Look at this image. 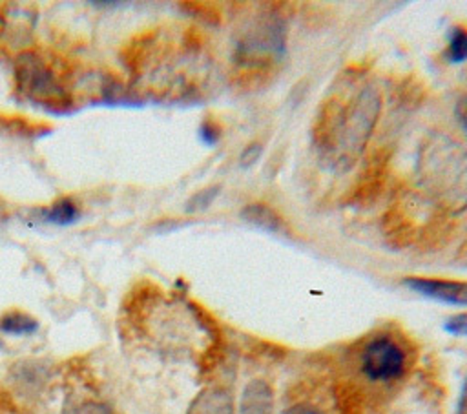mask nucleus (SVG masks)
Instances as JSON below:
<instances>
[{
    "instance_id": "1a4fd4ad",
    "label": "nucleus",
    "mask_w": 467,
    "mask_h": 414,
    "mask_svg": "<svg viewBox=\"0 0 467 414\" xmlns=\"http://www.w3.org/2000/svg\"><path fill=\"white\" fill-rule=\"evenodd\" d=\"M403 285L412 292L456 306H467V283L452 281V279H438V277H420L410 275L403 279Z\"/></svg>"
},
{
    "instance_id": "9b49d317",
    "label": "nucleus",
    "mask_w": 467,
    "mask_h": 414,
    "mask_svg": "<svg viewBox=\"0 0 467 414\" xmlns=\"http://www.w3.org/2000/svg\"><path fill=\"white\" fill-rule=\"evenodd\" d=\"M274 405V390L265 379H250L241 394L237 414H270Z\"/></svg>"
},
{
    "instance_id": "39448f33",
    "label": "nucleus",
    "mask_w": 467,
    "mask_h": 414,
    "mask_svg": "<svg viewBox=\"0 0 467 414\" xmlns=\"http://www.w3.org/2000/svg\"><path fill=\"white\" fill-rule=\"evenodd\" d=\"M359 370L370 383H394L409 370V352L396 336L376 334L359 350Z\"/></svg>"
},
{
    "instance_id": "aec40b11",
    "label": "nucleus",
    "mask_w": 467,
    "mask_h": 414,
    "mask_svg": "<svg viewBox=\"0 0 467 414\" xmlns=\"http://www.w3.org/2000/svg\"><path fill=\"white\" fill-rule=\"evenodd\" d=\"M69 414H111L109 407L104 405L102 401H95V399H88V401H80L77 403Z\"/></svg>"
},
{
    "instance_id": "412c9836",
    "label": "nucleus",
    "mask_w": 467,
    "mask_h": 414,
    "mask_svg": "<svg viewBox=\"0 0 467 414\" xmlns=\"http://www.w3.org/2000/svg\"><path fill=\"white\" fill-rule=\"evenodd\" d=\"M454 115H456V120L460 122L465 137H467V93L460 95L456 98V104H454Z\"/></svg>"
},
{
    "instance_id": "423d86ee",
    "label": "nucleus",
    "mask_w": 467,
    "mask_h": 414,
    "mask_svg": "<svg viewBox=\"0 0 467 414\" xmlns=\"http://www.w3.org/2000/svg\"><path fill=\"white\" fill-rule=\"evenodd\" d=\"M15 82H16V89L24 97L42 106L62 108L67 100V95L62 84L58 82L55 71L35 51L22 53L16 58Z\"/></svg>"
},
{
    "instance_id": "4468645a",
    "label": "nucleus",
    "mask_w": 467,
    "mask_h": 414,
    "mask_svg": "<svg viewBox=\"0 0 467 414\" xmlns=\"http://www.w3.org/2000/svg\"><path fill=\"white\" fill-rule=\"evenodd\" d=\"M0 330L9 336H29L38 330V321L20 310H9L0 317Z\"/></svg>"
},
{
    "instance_id": "6ab92c4d",
    "label": "nucleus",
    "mask_w": 467,
    "mask_h": 414,
    "mask_svg": "<svg viewBox=\"0 0 467 414\" xmlns=\"http://www.w3.org/2000/svg\"><path fill=\"white\" fill-rule=\"evenodd\" d=\"M261 153H263V144L261 142H250L248 146H244V150L239 155L241 168H244V170L252 168L257 162V159L261 157Z\"/></svg>"
},
{
    "instance_id": "20e7f679",
    "label": "nucleus",
    "mask_w": 467,
    "mask_h": 414,
    "mask_svg": "<svg viewBox=\"0 0 467 414\" xmlns=\"http://www.w3.org/2000/svg\"><path fill=\"white\" fill-rule=\"evenodd\" d=\"M381 113V91L376 84H365L348 100L345 122L339 135L337 150L332 157V164L337 170L354 166L358 157L365 151L372 129Z\"/></svg>"
},
{
    "instance_id": "6e6552de",
    "label": "nucleus",
    "mask_w": 467,
    "mask_h": 414,
    "mask_svg": "<svg viewBox=\"0 0 467 414\" xmlns=\"http://www.w3.org/2000/svg\"><path fill=\"white\" fill-rule=\"evenodd\" d=\"M389 164H390V150L387 148L376 150L363 164L354 186L347 195V202L359 208L372 204L383 191V186L389 177Z\"/></svg>"
},
{
    "instance_id": "f257e3e1",
    "label": "nucleus",
    "mask_w": 467,
    "mask_h": 414,
    "mask_svg": "<svg viewBox=\"0 0 467 414\" xmlns=\"http://www.w3.org/2000/svg\"><path fill=\"white\" fill-rule=\"evenodd\" d=\"M416 177L425 197L449 215L467 210V148L452 135L432 129L418 146Z\"/></svg>"
},
{
    "instance_id": "5701e85b",
    "label": "nucleus",
    "mask_w": 467,
    "mask_h": 414,
    "mask_svg": "<svg viewBox=\"0 0 467 414\" xmlns=\"http://www.w3.org/2000/svg\"><path fill=\"white\" fill-rule=\"evenodd\" d=\"M456 414H467V378L462 385L460 399H458V405H456Z\"/></svg>"
},
{
    "instance_id": "0eeeda50",
    "label": "nucleus",
    "mask_w": 467,
    "mask_h": 414,
    "mask_svg": "<svg viewBox=\"0 0 467 414\" xmlns=\"http://www.w3.org/2000/svg\"><path fill=\"white\" fill-rule=\"evenodd\" d=\"M348 100L350 98L345 97L343 93L327 95L319 104L312 120V128H310L312 144L319 151V155L330 160L339 144V135L345 122Z\"/></svg>"
},
{
    "instance_id": "2eb2a0df",
    "label": "nucleus",
    "mask_w": 467,
    "mask_h": 414,
    "mask_svg": "<svg viewBox=\"0 0 467 414\" xmlns=\"http://www.w3.org/2000/svg\"><path fill=\"white\" fill-rule=\"evenodd\" d=\"M447 49L443 51L445 58L451 64H462L467 60V27L465 26H452L447 35Z\"/></svg>"
},
{
    "instance_id": "f3484780",
    "label": "nucleus",
    "mask_w": 467,
    "mask_h": 414,
    "mask_svg": "<svg viewBox=\"0 0 467 414\" xmlns=\"http://www.w3.org/2000/svg\"><path fill=\"white\" fill-rule=\"evenodd\" d=\"M221 135H223V129H221V126H219L217 120H213V119H204V120L201 122V126H199V137H201V140H202L204 144H208V146L217 144L219 139H221Z\"/></svg>"
},
{
    "instance_id": "4be33fe9",
    "label": "nucleus",
    "mask_w": 467,
    "mask_h": 414,
    "mask_svg": "<svg viewBox=\"0 0 467 414\" xmlns=\"http://www.w3.org/2000/svg\"><path fill=\"white\" fill-rule=\"evenodd\" d=\"M281 414H323L317 407L308 405V403H296L292 407H288L286 410H283Z\"/></svg>"
},
{
    "instance_id": "9d476101",
    "label": "nucleus",
    "mask_w": 467,
    "mask_h": 414,
    "mask_svg": "<svg viewBox=\"0 0 467 414\" xmlns=\"http://www.w3.org/2000/svg\"><path fill=\"white\" fill-rule=\"evenodd\" d=\"M186 414H235L234 398L224 387H204L192 399Z\"/></svg>"
},
{
    "instance_id": "ddd939ff",
    "label": "nucleus",
    "mask_w": 467,
    "mask_h": 414,
    "mask_svg": "<svg viewBox=\"0 0 467 414\" xmlns=\"http://www.w3.org/2000/svg\"><path fill=\"white\" fill-rule=\"evenodd\" d=\"M78 217V208L71 197H60L49 208L42 210V219L55 226H69L77 223Z\"/></svg>"
},
{
    "instance_id": "a211bd4d",
    "label": "nucleus",
    "mask_w": 467,
    "mask_h": 414,
    "mask_svg": "<svg viewBox=\"0 0 467 414\" xmlns=\"http://www.w3.org/2000/svg\"><path fill=\"white\" fill-rule=\"evenodd\" d=\"M443 330L451 336H456V337L467 336V312L449 316L443 323Z\"/></svg>"
},
{
    "instance_id": "f8f14e48",
    "label": "nucleus",
    "mask_w": 467,
    "mask_h": 414,
    "mask_svg": "<svg viewBox=\"0 0 467 414\" xmlns=\"http://www.w3.org/2000/svg\"><path fill=\"white\" fill-rule=\"evenodd\" d=\"M241 219H244L248 224L257 226L266 232L274 233H285L286 232V223L279 215V212L265 202H248L241 208L239 212Z\"/></svg>"
},
{
    "instance_id": "393cba45",
    "label": "nucleus",
    "mask_w": 467,
    "mask_h": 414,
    "mask_svg": "<svg viewBox=\"0 0 467 414\" xmlns=\"http://www.w3.org/2000/svg\"><path fill=\"white\" fill-rule=\"evenodd\" d=\"M465 246H467V241H465Z\"/></svg>"
},
{
    "instance_id": "f03ea898",
    "label": "nucleus",
    "mask_w": 467,
    "mask_h": 414,
    "mask_svg": "<svg viewBox=\"0 0 467 414\" xmlns=\"http://www.w3.org/2000/svg\"><path fill=\"white\" fill-rule=\"evenodd\" d=\"M286 49V26L277 15L257 18L237 40L234 55V84L254 91L274 78Z\"/></svg>"
},
{
    "instance_id": "dca6fc26",
    "label": "nucleus",
    "mask_w": 467,
    "mask_h": 414,
    "mask_svg": "<svg viewBox=\"0 0 467 414\" xmlns=\"http://www.w3.org/2000/svg\"><path fill=\"white\" fill-rule=\"evenodd\" d=\"M221 191V186L219 184H212V186H206L202 190H199L197 193H193L186 204V212H202L206 210L213 199L217 197V193Z\"/></svg>"
},
{
    "instance_id": "b1692460",
    "label": "nucleus",
    "mask_w": 467,
    "mask_h": 414,
    "mask_svg": "<svg viewBox=\"0 0 467 414\" xmlns=\"http://www.w3.org/2000/svg\"><path fill=\"white\" fill-rule=\"evenodd\" d=\"M0 348H2V341H0Z\"/></svg>"
},
{
    "instance_id": "7ed1b4c3",
    "label": "nucleus",
    "mask_w": 467,
    "mask_h": 414,
    "mask_svg": "<svg viewBox=\"0 0 467 414\" xmlns=\"http://www.w3.org/2000/svg\"><path fill=\"white\" fill-rule=\"evenodd\" d=\"M451 217L431 202L425 195L401 193L385 210L381 219V230L385 239L396 248H407L423 244L432 248L445 237L451 228Z\"/></svg>"
}]
</instances>
